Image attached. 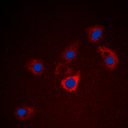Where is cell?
Masks as SVG:
<instances>
[{"instance_id":"6da1fadb","label":"cell","mask_w":128,"mask_h":128,"mask_svg":"<svg viewBox=\"0 0 128 128\" xmlns=\"http://www.w3.org/2000/svg\"><path fill=\"white\" fill-rule=\"evenodd\" d=\"M98 50L106 67L110 70H114L118 64V58L116 52L110 48L104 46H98Z\"/></svg>"},{"instance_id":"7a4b0ae2","label":"cell","mask_w":128,"mask_h":128,"mask_svg":"<svg viewBox=\"0 0 128 128\" xmlns=\"http://www.w3.org/2000/svg\"><path fill=\"white\" fill-rule=\"evenodd\" d=\"M79 46H80L79 40H75L72 42L71 44L68 46L62 52V59L67 64H70L77 55L79 50Z\"/></svg>"},{"instance_id":"3957f363","label":"cell","mask_w":128,"mask_h":128,"mask_svg":"<svg viewBox=\"0 0 128 128\" xmlns=\"http://www.w3.org/2000/svg\"><path fill=\"white\" fill-rule=\"evenodd\" d=\"M26 67L30 72L36 76L42 75L44 71L45 65L43 60L41 59L32 58L26 64Z\"/></svg>"},{"instance_id":"277c9868","label":"cell","mask_w":128,"mask_h":128,"mask_svg":"<svg viewBox=\"0 0 128 128\" xmlns=\"http://www.w3.org/2000/svg\"><path fill=\"white\" fill-rule=\"evenodd\" d=\"M86 32L89 41L94 43L99 42L102 38L104 34V28L101 25L98 24L87 27Z\"/></svg>"},{"instance_id":"5b68a950","label":"cell","mask_w":128,"mask_h":128,"mask_svg":"<svg viewBox=\"0 0 128 128\" xmlns=\"http://www.w3.org/2000/svg\"><path fill=\"white\" fill-rule=\"evenodd\" d=\"M80 72L81 70H79L74 76L62 80L61 85L65 90L69 92H76L80 79Z\"/></svg>"},{"instance_id":"8992f818","label":"cell","mask_w":128,"mask_h":128,"mask_svg":"<svg viewBox=\"0 0 128 128\" xmlns=\"http://www.w3.org/2000/svg\"><path fill=\"white\" fill-rule=\"evenodd\" d=\"M36 112V109L34 107L20 106L16 108L14 115L16 118L20 120H27L33 117Z\"/></svg>"}]
</instances>
